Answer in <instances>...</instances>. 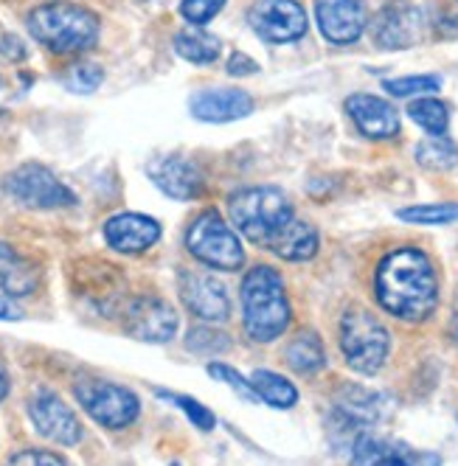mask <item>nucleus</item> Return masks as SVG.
I'll use <instances>...</instances> for the list:
<instances>
[{
  "label": "nucleus",
  "instance_id": "obj_1",
  "mask_svg": "<svg viewBox=\"0 0 458 466\" xmlns=\"http://www.w3.org/2000/svg\"><path fill=\"white\" fill-rule=\"evenodd\" d=\"M374 292L382 309L394 318L408 323L428 320L439 301V281L431 258L413 248L388 253L377 268Z\"/></svg>",
  "mask_w": 458,
  "mask_h": 466
},
{
  "label": "nucleus",
  "instance_id": "obj_2",
  "mask_svg": "<svg viewBox=\"0 0 458 466\" xmlns=\"http://www.w3.org/2000/svg\"><path fill=\"white\" fill-rule=\"evenodd\" d=\"M242 323L253 343H270L284 335L290 326V301L281 276L259 264L242 279Z\"/></svg>",
  "mask_w": 458,
  "mask_h": 466
},
{
  "label": "nucleus",
  "instance_id": "obj_3",
  "mask_svg": "<svg viewBox=\"0 0 458 466\" xmlns=\"http://www.w3.org/2000/svg\"><path fill=\"white\" fill-rule=\"evenodd\" d=\"M28 31L54 54H79L99 40V17L76 4H46L28 15Z\"/></svg>",
  "mask_w": 458,
  "mask_h": 466
},
{
  "label": "nucleus",
  "instance_id": "obj_4",
  "mask_svg": "<svg viewBox=\"0 0 458 466\" xmlns=\"http://www.w3.org/2000/svg\"><path fill=\"white\" fill-rule=\"evenodd\" d=\"M228 217L242 237L268 245L292 219V203L276 186H248L228 197Z\"/></svg>",
  "mask_w": 458,
  "mask_h": 466
},
{
  "label": "nucleus",
  "instance_id": "obj_5",
  "mask_svg": "<svg viewBox=\"0 0 458 466\" xmlns=\"http://www.w3.org/2000/svg\"><path fill=\"white\" fill-rule=\"evenodd\" d=\"M388 329L369 309H349L341 320V351L357 374H377L388 357Z\"/></svg>",
  "mask_w": 458,
  "mask_h": 466
},
{
  "label": "nucleus",
  "instance_id": "obj_6",
  "mask_svg": "<svg viewBox=\"0 0 458 466\" xmlns=\"http://www.w3.org/2000/svg\"><path fill=\"white\" fill-rule=\"evenodd\" d=\"M186 248L198 261L209 264L214 270H225V273L239 270L245 261V248L237 237V230L217 211H203L188 225Z\"/></svg>",
  "mask_w": 458,
  "mask_h": 466
},
{
  "label": "nucleus",
  "instance_id": "obj_7",
  "mask_svg": "<svg viewBox=\"0 0 458 466\" xmlns=\"http://www.w3.org/2000/svg\"><path fill=\"white\" fill-rule=\"evenodd\" d=\"M74 393L79 399L82 410L107 430H121L127 424H133L141 410V402L133 390L116 382H107V380L79 377L74 382Z\"/></svg>",
  "mask_w": 458,
  "mask_h": 466
},
{
  "label": "nucleus",
  "instance_id": "obj_8",
  "mask_svg": "<svg viewBox=\"0 0 458 466\" xmlns=\"http://www.w3.org/2000/svg\"><path fill=\"white\" fill-rule=\"evenodd\" d=\"M248 23L261 40L273 46L296 43L310 28L307 12L299 0H256L248 12Z\"/></svg>",
  "mask_w": 458,
  "mask_h": 466
},
{
  "label": "nucleus",
  "instance_id": "obj_9",
  "mask_svg": "<svg viewBox=\"0 0 458 466\" xmlns=\"http://www.w3.org/2000/svg\"><path fill=\"white\" fill-rule=\"evenodd\" d=\"M6 191L25 208H65L76 203L71 188L40 163H25L15 169L6 177Z\"/></svg>",
  "mask_w": 458,
  "mask_h": 466
},
{
  "label": "nucleus",
  "instance_id": "obj_10",
  "mask_svg": "<svg viewBox=\"0 0 458 466\" xmlns=\"http://www.w3.org/2000/svg\"><path fill=\"white\" fill-rule=\"evenodd\" d=\"M124 331L141 343H169L178 335V312L155 295H141L124 304Z\"/></svg>",
  "mask_w": 458,
  "mask_h": 466
},
{
  "label": "nucleus",
  "instance_id": "obj_11",
  "mask_svg": "<svg viewBox=\"0 0 458 466\" xmlns=\"http://www.w3.org/2000/svg\"><path fill=\"white\" fill-rule=\"evenodd\" d=\"M424 35V15L411 0H391L371 20V37L385 51L411 48Z\"/></svg>",
  "mask_w": 458,
  "mask_h": 466
},
{
  "label": "nucleus",
  "instance_id": "obj_12",
  "mask_svg": "<svg viewBox=\"0 0 458 466\" xmlns=\"http://www.w3.org/2000/svg\"><path fill=\"white\" fill-rule=\"evenodd\" d=\"M28 416L35 430L48 441H56L62 447H74L82 441V424L76 413L51 390H37L28 399Z\"/></svg>",
  "mask_w": 458,
  "mask_h": 466
},
{
  "label": "nucleus",
  "instance_id": "obj_13",
  "mask_svg": "<svg viewBox=\"0 0 458 466\" xmlns=\"http://www.w3.org/2000/svg\"><path fill=\"white\" fill-rule=\"evenodd\" d=\"M351 466H442V458L394 439L363 432L351 447Z\"/></svg>",
  "mask_w": 458,
  "mask_h": 466
},
{
  "label": "nucleus",
  "instance_id": "obj_14",
  "mask_svg": "<svg viewBox=\"0 0 458 466\" xmlns=\"http://www.w3.org/2000/svg\"><path fill=\"white\" fill-rule=\"evenodd\" d=\"M180 301L191 315L209 323H225L231 318V298L222 281L206 273H180Z\"/></svg>",
  "mask_w": 458,
  "mask_h": 466
},
{
  "label": "nucleus",
  "instance_id": "obj_15",
  "mask_svg": "<svg viewBox=\"0 0 458 466\" xmlns=\"http://www.w3.org/2000/svg\"><path fill=\"white\" fill-rule=\"evenodd\" d=\"M315 17L321 35L335 46L354 43L369 23L363 0H315Z\"/></svg>",
  "mask_w": 458,
  "mask_h": 466
},
{
  "label": "nucleus",
  "instance_id": "obj_16",
  "mask_svg": "<svg viewBox=\"0 0 458 466\" xmlns=\"http://www.w3.org/2000/svg\"><path fill=\"white\" fill-rule=\"evenodd\" d=\"M149 180L172 199H194L203 194V175L183 155H160L147 163Z\"/></svg>",
  "mask_w": 458,
  "mask_h": 466
},
{
  "label": "nucleus",
  "instance_id": "obj_17",
  "mask_svg": "<svg viewBox=\"0 0 458 466\" xmlns=\"http://www.w3.org/2000/svg\"><path fill=\"white\" fill-rule=\"evenodd\" d=\"M188 110L198 121L206 124H228L239 121L253 113V98L250 93L239 87H209L191 96Z\"/></svg>",
  "mask_w": 458,
  "mask_h": 466
},
{
  "label": "nucleus",
  "instance_id": "obj_18",
  "mask_svg": "<svg viewBox=\"0 0 458 466\" xmlns=\"http://www.w3.org/2000/svg\"><path fill=\"white\" fill-rule=\"evenodd\" d=\"M346 113L351 116L354 127L363 132L366 138H394L400 132V113L394 110V105L385 102L380 96L371 93H354L346 98Z\"/></svg>",
  "mask_w": 458,
  "mask_h": 466
},
{
  "label": "nucleus",
  "instance_id": "obj_19",
  "mask_svg": "<svg viewBox=\"0 0 458 466\" xmlns=\"http://www.w3.org/2000/svg\"><path fill=\"white\" fill-rule=\"evenodd\" d=\"M385 416V396L371 393L366 388H346V393L338 399L332 419L338 421L341 432H351L357 441L366 432V427L382 421Z\"/></svg>",
  "mask_w": 458,
  "mask_h": 466
},
{
  "label": "nucleus",
  "instance_id": "obj_20",
  "mask_svg": "<svg viewBox=\"0 0 458 466\" xmlns=\"http://www.w3.org/2000/svg\"><path fill=\"white\" fill-rule=\"evenodd\" d=\"M105 239L116 253L138 256L160 239V225L144 214H116L105 222Z\"/></svg>",
  "mask_w": 458,
  "mask_h": 466
},
{
  "label": "nucleus",
  "instance_id": "obj_21",
  "mask_svg": "<svg viewBox=\"0 0 458 466\" xmlns=\"http://www.w3.org/2000/svg\"><path fill=\"white\" fill-rule=\"evenodd\" d=\"M265 248L284 261H307L318 253V230L292 217Z\"/></svg>",
  "mask_w": 458,
  "mask_h": 466
},
{
  "label": "nucleus",
  "instance_id": "obj_22",
  "mask_svg": "<svg viewBox=\"0 0 458 466\" xmlns=\"http://www.w3.org/2000/svg\"><path fill=\"white\" fill-rule=\"evenodd\" d=\"M37 281H40L37 264H31L15 248L0 242V292H6L12 298H23L37 289Z\"/></svg>",
  "mask_w": 458,
  "mask_h": 466
},
{
  "label": "nucleus",
  "instance_id": "obj_23",
  "mask_svg": "<svg viewBox=\"0 0 458 466\" xmlns=\"http://www.w3.org/2000/svg\"><path fill=\"white\" fill-rule=\"evenodd\" d=\"M219 37H214L211 31H203L200 25H191V28H183L178 31L175 37V51L186 59V62H194V65H209L219 56Z\"/></svg>",
  "mask_w": 458,
  "mask_h": 466
},
{
  "label": "nucleus",
  "instance_id": "obj_24",
  "mask_svg": "<svg viewBox=\"0 0 458 466\" xmlns=\"http://www.w3.org/2000/svg\"><path fill=\"white\" fill-rule=\"evenodd\" d=\"M284 360L292 371L299 374H318L326 365V354H323V343L315 331H301L296 340H290V346L284 349Z\"/></svg>",
  "mask_w": 458,
  "mask_h": 466
},
{
  "label": "nucleus",
  "instance_id": "obj_25",
  "mask_svg": "<svg viewBox=\"0 0 458 466\" xmlns=\"http://www.w3.org/2000/svg\"><path fill=\"white\" fill-rule=\"evenodd\" d=\"M250 385L256 390V396L261 402H268L273 408H292L299 402V390L290 380H284L281 374H273V371H265L259 369L250 374Z\"/></svg>",
  "mask_w": 458,
  "mask_h": 466
},
{
  "label": "nucleus",
  "instance_id": "obj_26",
  "mask_svg": "<svg viewBox=\"0 0 458 466\" xmlns=\"http://www.w3.org/2000/svg\"><path fill=\"white\" fill-rule=\"evenodd\" d=\"M408 116L411 121H416L424 132H431V136H442L450 124V110L444 102L439 98H416V102L408 105Z\"/></svg>",
  "mask_w": 458,
  "mask_h": 466
},
{
  "label": "nucleus",
  "instance_id": "obj_27",
  "mask_svg": "<svg viewBox=\"0 0 458 466\" xmlns=\"http://www.w3.org/2000/svg\"><path fill=\"white\" fill-rule=\"evenodd\" d=\"M416 160L424 169H453L458 163V147L447 138H431L416 147Z\"/></svg>",
  "mask_w": 458,
  "mask_h": 466
},
{
  "label": "nucleus",
  "instance_id": "obj_28",
  "mask_svg": "<svg viewBox=\"0 0 458 466\" xmlns=\"http://www.w3.org/2000/svg\"><path fill=\"white\" fill-rule=\"evenodd\" d=\"M402 222L411 225H453L458 222V203H439V206H413L397 211Z\"/></svg>",
  "mask_w": 458,
  "mask_h": 466
},
{
  "label": "nucleus",
  "instance_id": "obj_29",
  "mask_svg": "<svg viewBox=\"0 0 458 466\" xmlns=\"http://www.w3.org/2000/svg\"><path fill=\"white\" fill-rule=\"evenodd\" d=\"M385 93L394 98H413V96H428L442 87L439 76H400V79H385Z\"/></svg>",
  "mask_w": 458,
  "mask_h": 466
},
{
  "label": "nucleus",
  "instance_id": "obj_30",
  "mask_svg": "<svg viewBox=\"0 0 458 466\" xmlns=\"http://www.w3.org/2000/svg\"><path fill=\"white\" fill-rule=\"evenodd\" d=\"M186 346L194 354H222L231 349V340H228V335H222L217 326H198L188 331Z\"/></svg>",
  "mask_w": 458,
  "mask_h": 466
},
{
  "label": "nucleus",
  "instance_id": "obj_31",
  "mask_svg": "<svg viewBox=\"0 0 458 466\" xmlns=\"http://www.w3.org/2000/svg\"><path fill=\"white\" fill-rule=\"evenodd\" d=\"M105 79V71L99 68V65H93V62H79L74 65V68L65 74V87H68L71 93H93L96 87L102 85Z\"/></svg>",
  "mask_w": 458,
  "mask_h": 466
},
{
  "label": "nucleus",
  "instance_id": "obj_32",
  "mask_svg": "<svg viewBox=\"0 0 458 466\" xmlns=\"http://www.w3.org/2000/svg\"><path fill=\"white\" fill-rule=\"evenodd\" d=\"M158 396H163V399H169V402H175L186 416H188V421L194 424V427H200L203 432H209V430H214V413L206 408V405H200V402H194V399H188V396H169V393H163V390H158Z\"/></svg>",
  "mask_w": 458,
  "mask_h": 466
},
{
  "label": "nucleus",
  "instance_id": "obj_33",
  "mask_svg": "<svg viewBox=\"0 0 458 466\" xmlns=\"http://www.w3.org/2000/svg\"><path fill=\"white\" fill-rule=\"evenodd\" d=\"M209 377H214V380H219V382H228L242 399H248V402H259V396H256L253 385H250L237 369H231V365H225V362H211V365H209Z\"/></svg>",
  "mask_w": 458,
  "mask_h": 466
},
{
  "label": "nucleus",
  "instance_id": "obj_34",
  "mask_svg": "<svg viewBox=\"0 0 458 466\" xmlns=\"http://www.w3.org/2000/svg\"><path fill=\"white\" fill-rule=\"evenodd\" d=\"M222 6H225V0H180V15L191 25H206L222 12Z\"/></svg>",
  "mask_w": 458,
  "mask_h": 466
},
{
  "label": "nucleus",
  "instance_id": "obj_35",
  "mask_svg": "<svg viewBox=\"0 0 458 466\" xmlns=\"http://www.w3.org/2000/svg\"><path fill=\"white\" fill-rule=\"evenodd\" d=\"M9 466H68V463H65L59 455L46 452V450H25V452L12 455Z\"/></svg>",
  "mask_w": 458,
  "mask_h": 466
},
{
  "label": "nucleus",
  "instance_id": "obj_36",
  "mask_svg": "<svg viewBox=\"0 0 458 466\" xmlns=\"http://www.w3.org/2000/svg\"><path fill=\"white\" fill-rule=\"evenodd\" d=\"M259 71V65L248 56V54H234L231 59H228V74L231 76H253Z\"/></svg>",
  "mask_w": 458,
  "mask_h": 466
},
{
  "label": "nucleus",
  "instance_id": "obj_37",
  "mask_svg": "<svg viewBox=\"0 0 458 466\" xmlns=\"http://www.w3.org/2000/svg\"><path fill=\"white\" fill-rule=\"evenodd\" d=\"M0 54H6L12 59H23L25 56V48L17 37H4V43H0Z\"/></svg>",
  "mask_w": 458,
  "mask_h": 466
},
{
  "label": "nucleus",
  "instance_id": "obj_38",
  "mask_svg": "<svg viewBox=\"0 0 458 466\" xmlns=\"http://www.w3.org/2000/svg\"><path fill=\"white\" fill-rule=\"evenodd\" d=\"M23 318V309L9 301V298H0V320H20Z\"/></svg>",
  "mask_w": 458,
  "mask_h": 466
},
{
  "label": "nucleus",
  "instance_id": "obj_39",
  "mask_svg": "<svg viewBox=\"0 0 458 466\" xmlns=\"http://www.w3.org/2000/svg\"><path fill=\"white\" fill-rule=\"evenodd\" d=\"M442 23H444V25H450V28H458V0H453V4H447V6H444V12H442Z\"/></svg>",
  "mask_w": 458,
  "mask_h": 466
},
{
  "label": "nucleus",
  "instance_id": "obj_40",
  "mask_svg": "<svg viewBox=\"0 0 458 466\" xmlns=\"http://www.w3.org/2000/svg\"><path fill=\"white\" fill-rule=\"evenodd\" d=\"M450 338L458 343V301H455V307H453V318H450Z\"/></svg>",
  "mask_w": 458,
  "mask_h": 466
},
{
  "label": "nucleus",
  "instance_id": "obj_41",
  "mask_svg": "<svg viewBox=\"0 0 458 466\" xmlns=\"http://www.w3.org/2000/svg\"><path fill=\"white\" fill-rule=\"evenodd\" d=\"M6 393H9V380H6V374L0 371V402L6 399Z\"/></svg>",
  "mask_w": 458,
  "mask_h": 466
}]
</instances>
